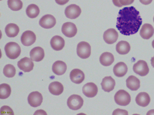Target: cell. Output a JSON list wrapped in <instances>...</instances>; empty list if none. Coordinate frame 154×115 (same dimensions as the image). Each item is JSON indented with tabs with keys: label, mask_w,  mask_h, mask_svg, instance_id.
<instances>
[{
	"label": "cell",
	"mask_w": 154,
	"mask_h": 115,
	"mask_svg": "<svg viewBox=\"0 0 154 115\" xmlns=\"http://www.w3.org/2000/svg\"><path fill=\"white\" fill-rule=\"evenodd\" d=\"M142 22L139 11L134 7H125L119 10L116 26L121 34L129 36L138 32Z\"/></svg>",
	"instance_id": "obj_1"
},
{
	"label": "cell",
	"mask_w": 154,
	"mask_h": 115,
	"mask_svg": "<svg viewBox=\"0 0 154 115\" xmlns=\"http://www.w3.org/2000/svg\"><path fill=\"white\" fill-rule=\"evenodd\" d=\"M5 50L7 56L11 59H14L20 55L21 50L19 45L15 42H10L6 44Z\"/></svg>",
	"instance_id": "obj_2"
},
{
	"label": "cell",
	"mask_w": 154,
	"mask_h": 115,
	"mask_svg": "<svg viewBox=\"0 0 154 115\" xmlns=\"http://www.w3.org/2000/svg\"><path fill=\"white\" fill-rule=\"evenodd\" d=\"M115 102L118 105L125 106L128 105L131 100V96L129 93L123 90L118 91L114 96Z\"/></svg>",
	"instance_id": "obj_3"
},
{
	"label": "cell",
	"mask_w": 154,
	"mask_h": 115,
	"mask_svg": "<svg viewBox=\"0 0 154 115\" xmlns=\"http://www.w3.org/2000/svg\"><path fill=\"white\" fill-rule=\"evenodd\" d=\"M83 102V99L80 96L73 94L69 97L67 103L70 109L73 110H77L82 107Z\"/></svg>",
	"instance_id": "obj_4"
},
{
	"label": "cell",
	"mask_w": 154,
	"mask_h": 115,
	"mask_svg": "<svg viewBox=\"0 0 154 115\" xmlns=\"http://www.w3.org/2000/svg\"><path fill=\"white\" fill-rule=\"evenodd\" d=\"M76 50L78 55L82 59H86L91 55V47L87 42L82 41L79 43L77 46Z\"/></svg>",
	"instance_id": "obj_5"
},
{
	"label": "cell",
	"mask_w": 154,
	"mask_h": 115,
	"mask_svg": "<svg viewBox=\"0 0 154 115\" xmlns=\"http://www.w3.org/2000/svg\"><path fill=\"white\" fill-rule=\"evenodd\" d=\"M133 70L136 74L143 76L147 74L149 69L147 63L143 60H139L133 66Z\"/></svg>",
	"instance_id": "obj_6"
},
{
	"label": "cell",
	"mask_w": 154,
	"mask_h": 115,
	"mask_svg": "<svg viewBox=\"0 0 154 115\" xmlns=\"http://www.w3.org/2000/svg\"><path fill=\"white\" fill-rule=\"evenodd\" d=\"M81 10L79 7L75 4H72L65 9V14L66 16L70 19L76 18L80 15Z\"/></svg>",
	"instance_id": "obj_7"
},
{
	"label": "cell",
	"mask_w": 154,
	"mask_h": 115,
	"mask_svg": "<svg viewBox=\"0 0 154 115\" xmlns=\"http://www.w3.org/2000/svg\"><path fill=\"white\" fill-rule=\"evenodd\" d=\"M61 30L64 35L69 38L74 37L77 31L75 25L70 22L64 23L62 26Z\"/></svg>",
	"instance_id": "obj_8"
},
{
	"label": "cell",
	"mask_w": 154,
	"mask_h": 115,
	"mask_svg": "<svg viewBox=\"0 0 154 115\" xmlns=\"http://www.w3.org/2000/svg\"><path fill=\"white\" fill-rule=\"evenodd\" d=\"M43 101L42 94L38 91L32 92L28 97V101L30 106L36 107L40 105Z\"/></svg>",
	"instance_id": "obj_9"
},
{
	"label": "cell",
	"mask_w": 154,
	"mask_h": 115,
	"mask_svg": "<svg viewBox=\"0 0 154 115\" xmlns=\"http://www.w3.org/2000/svg\"><path fill=\"white\" fill-rule=\"evenodd\" d=\"M56 24L55 17L51 14H46L42 16L39 21V25L42 28L49 29L53 28Z\"/></svg>",
	"instance_id": "obj_10"
},
{
	"label": "cell",
	"mask_w": 154,
	"mask_h": 115,
	"mask_svg": "<svg viewBox=\"0 0 154 115\" xmlns=\"http://www.w3.org/2000/svg\"><path fill=\"white\" fill-rule=\"evenodd\" d=\"M36 39L35 34L30 31L24 32L21 37L22 43L26 46H29L33 44L35 42Z\"/></svg>",
	"instance_id": "obj_11"
},
{
	"label": "cell",
	"mask_w": 154,
	"mask_h": 115,
	"mask_svg": "<svg viewBox=\"0 0 154 115\" xmlns=\"http://www.w3.org/2000/svg\"><path fill=\"white\" fill-rule=\"evenodd\" d=\"M82 92L86 96L89 98L93 97L97 94V87L93 82L88 83L83 86Z\"/></svg>",
	"instance_id": "obj_12"
},
{
	"label": "cell",
	"mask_w": 154,
	"mask_h": 115,
	"mask_svg": "<svg viewBox=\"0 0 154 115\" xmlns=\"http://www.w3.org/2000/svg\"><path fill=\"white\" fill-rule=\"evenodd\" d=\"M29 58L25 57L21 59L17 62L18 67L24 72H29L33 68V62Z\"/></svg>",
	"instance_id": "obj_13"
},
{
	"label": "cell",
	"mask_w": 154,
	"mask_h": 115,
	"mask_svg": "<svg viewBox=\"0 0 154 115\" xmlns=\"http://www.w3.org/2000/svg\"><path fill=\"white\" fill-rule=\"evenodd\" d=\"M118 37V33L113 28L107 29L104 32L103 35V38L105 42L110 44L116 42Z\"/></svg>",
	"instance_id": "obj_14"
},
{
	"label": "cell",
	"mask_w": 154,
	"mask_h": 115,
	"mask_svg": "<svg viewBox=\"0 0 154 115\" xmlns=\"http://www.w3.org/2000/svg\"><path fill=\"white\" fill-rule=\"evenodd\" d=\"M31 59L34 61L39 62L41 61L45 56L43 49L40 47H36L33 48L30 52Z\"/></svg>",
	"instance_id": "obj_15"
},
{
	"label": "cell",
	"mask_w": 154,
	"mask_h": 115,
	"mask_svg": "<svg viewBox=\"0 0 154 115\" xmlns=\"http://www.w3.org/2000/svg\"><path fill=\"white\" fill-rule=\"evenodd\" d=\"M70 79L73 82L79 84L82 82L85 79V74L81 70L76 69L72 70L70 73Z\"/></svg>",
	"instance_id": "obj_16"
},
{
	"label": "cell",
	"mask_w": 154,
	"mask_h": 115,
	"mask_svg": "<svg viewBox=\"0 0 154 115\" xmlns=\"http://www.w3.org/2000/svg\"><path fill=\"white\" fill-rule=\"evenodd\" d=\"M115 80L111 76H106L104 78L101 83L102 89L107 92L112 90L115 86Z\"/></svg>",
	"instance_id": "obj_17"
},
{
	"label": "cell",
	"mask_w": 154,
	"mask_h": 115,
	"mask_svg": "<svg viewBox=\"0 0 154 115\" xmlns=\"http://www.w3.org/2000/svg\"><path fill=\"white\" fill-rule=\"evenodd\" d=\"M154 33V29L150 24H144L141 29L140 34L141 37L144 39L148 40L150 38Z\"/></svg>",
	"instance_id": "obj_18"
},
{
	"label": "cell",
	"mask_w": 154,
	"mask_h": 115,
	"mask_svg": "<svg viewBox=\"0 0 154 115\" xmlns=\"http://www.w3.org/2000/svg\"><path fill=\"white\" fill-rule=\"evenodd\" d=\"M135 101L138 105L143 107H145L149 104L150 99L147 93L145 92H142L140 93L137 95Z\"/></svg>",
	"instance_id": "obj_19"
},
{
	"label": "cell",
	"mask_w": 154,
	"mask_h": 115,
	"mask_svg": "<svg viewBox=\"0 0 154 115\" xmlns=\"http://www.w3.org/2000/svg\"><path fill=\"white\" fill-rule=\"evenodd\" d=\"M52 48L56 51L62 50L65 45V41L61 37L56 35L54 36L50 41Z\"/></svg>",
	"instance_id": "obj_20"
},
{
	"label": "cell",
	"mask_w": 154,
	"mask_h": 115,
	"mask_svg": "<svg viewBox=\"0 0 154 115\" xmlns=\"http://www.w3.org/2000/svg\"><path fill=\"white\" fill-rule=\"evenodd\" d=\"M67 69V66L64 62L57 60L55 62L52 66V70L55 74L61 75L63 74Z\"/></svg>",
	"instance_id": "obj_21"
},
{
	"label": "cell",
	"mask_w": 154,
	"mask_h": 115,
	"mask_svg": "<svg viewBox=\"0 0 154 115\" xmlns=\"http://www.w3.org/2000/svg\"><path fill=\"white\" fill-rule=\"evenodd\" d=\"M128 67L124 62H119L114 66L113 72L114 75L118 77L124 76L128 71Z\"/></svg>",
	"instance_id": "obj_22"
},
{
	"label": "cell",
	"mask_w": 154,
	"mask_h": 115,
	"mask_svg": "<svg viewBox=\"0 0 154 115\" xmlns=\"http://www.w3.org/2000/svg\"><path fill=\"white\" fill-rule=\"evenodd\" d=\"M127 87L131 90L136 91L140 87L139 80L133 75L129 76L126 80Z\"/></svg>",
	"instance_id": "obj_23"
},
{
	"label": "cell",
	"mask_w": 154,
	"mask_h": 115,
	"mask_svg": "<svg viewBox=\"0 0 154 115\" xmlns=\"http://www.w3.org/2000/svg\"><path fill=\"white\" fill-rule=\"evenodd\" d=\"M48 89L52 94L58 96L61 94L63 90V85L59 82L54 81L51 83L48 87Z\"/></svg>",
	"instance_id": "obj_24"
},
{
	"label": "cell",
	"mask_w": 154,
	"mask_h": 115,
	"mask_svg": "<svg viewBox=\"0 0 154 115\" xmlns=\"http://www.w3.org/2000/svg\"><path fill=\"white\" fill-rule=\"evenodd\" d=\"M100 61L101 64L105 66L110 65L114 61L113 55L111 53L106 52L102 53L100 58Z\"/></svg>",
	"instance_id": "obj_25"
},
{
	"label": "cell",
	"mask_w": 154,
	"mask_h": 115,
	"mask_svg": "<svg viewBox=\"0 0 154 115\" xmlns=\"http://www.w3.org/2000/svg\"><path fill=\"white\" fill-rule=\"evenodd\" d=\"M5 31L6 35L10 37H14L17 36L19 32V28L16 24L11 23L6 26Z\"/></svg>",
	"instance_id": "obj_26"
},
{
	"label": "cell",
	"mask_w": 154,
	"mask_h": 115,
	"mask_svg": "<svg viewBox=\"0 0 154 115\" xmlns=\"http://www.w3.org/2000/svg\"><path fill=\"white\" fill-rule=\"evenodd\" d=\"M130 46L128 42L125 41H121L116 46V50L118 53L121 55L128 54L130 51Z\"/></svg>",
	"instance_id": "obj_27"
},
{
	"label": "cell",
	"mask_w": 154,
	"mask_h": 115,
	"mask_svg": "<svg viewBox=\"0 0 154 115\" xmlns=\"http://www.w3.org/2000/svg\"><path fill=\"white\" fill-rule=\"evenodd\" d=\"M26 13L27 16L31 18H34L37 17L40 13L38 7L35 4H32L28 6Z\"/></svg>",
	"instance_id": "obj_28"
},
{
	"label": "cell",
	"mask_w": 154,
	"mask_h": 115,
	"mask_svg": "<svg viewBox=\"0 0 154 115\" xmlns=\"http://www.w3.org/2000/svg\"><path fill=\"white\" fill-rule=\"evenodd\" d=\"M11 92L10 86L7 84L3 83L0 85V98L5 99L8 98Z\"/></svg>",
	"instance_id": "obj_29"
},
{
	"label": "cell",
	"mask_w": 154,
	"mask_h": 115,
	"mask_svg": "<svg viewBox=\"0 0 154 115\" xmlns=\"http://www.w3.org/2000/svg\"><path fill=\"white\" fill-rule=\"evenodd\" d=\"M8 7L13 11H18L23 7V4L20 0H8Z\"/></svg>",
	"instance_id": "obj_30"
},
{
	"label": "cell",
	"mask_w": 154,
	"mask_h": 115,
	"mask_svg": "<svg viewBox=\"0 0 154 115\" xmlns=\"http://www.w3.org/2000/svg\"><path fill=\"white\" fill-rule=\"evenodd\" d=\"M16 70L14 66L11 64L6 65L3 69V73L4 75L8 78H12L16 74Z\"/></svg>",
	"instance_id": "obj_31"
},
{
	"label": "cell",
	"mask_w": 154,
	"mask_h": 115,
	"mask_svg": "<svg viewBox=\"0 0 154 115\" xmlns=\"http://www.w3.org/2000/svg\"><path fill=\"white\" fill-rule=\"evenodd\" d=\"M0 114L14 115V112L12 109L6 105L2 106L0 109Z\"/></svg>",
	"instance_id": "obj_32"
},
{
	"label": "cell",
	"mask_w": 154,
	"mask_h": 115,
	"mask_svg": "<svg viewBox=\"0 0 154 115\" xmlns=\"http://www.w3.org/2000/svg\"><path fill=\"white\" fill-rule=\"evenodd\" d=\"M128 114V112L125 110L119 108L115 110L113 112L112 115H126Z\"/></svg>",
	"instance_id": "obj_33"
},
{
	"label": "cell",
	"mask_w": 154,
	"mask_h": 115,
	"mask_svg": "<svg viewBox=\"0 0 154 115\" xmlns=\"http://www.w3.org/2000/svg\"><path fill=\"white\" fill-rule=\"evenodd\" d=\"M119 2L121 6L128 5L132 4L134 1V0H119Z\"/></svg>",
	"instance_id": "obj_34"
},
{
	"label": "cell",
	"mask_w": 154,
	"mask_h": 115,
	"mask_svg": "<svg viewBox=\"0 0 154 115\" xmlns=\"http://www.w3.org/2000/svg\"><path fill=\"white\" fill-rule=\"evenodd\" d=\"M69 0H55L57 3L60 5H63L67 3Z\"/></svg>",
	"instance_id": "obj_35"
},
{
	"label": "cell",
	"mask_w": 154,
	"mask_h": 115,
	"mask_svg": "<svg viewBox=\"0 0 154 115\" xmlns=\"http://www.w3.org/2000/svg\"><path fill=\"white\" fill-rule=\"evenodd\" d=\"M140 2L144 5H148L151 3L152 0H139Z\"/></svg>",
	"instance_id": "obj_36"
},
{
	"label": "cell",
	"mask_w": 154,
	"mask_h": 115,
	"mask_svg": "<svg viewBox=\"0 0 154 115\" xmlns=\"http://www.w3.org/2000/svg\"><path fill=\"white\" fill-rule=\"evenodd\" d=\"M112 1L115 5L119 7H122L119 3V0H112Z\"/></svg>",
	"instance_id": "obj_37"
},
{
	"label": "cell",
	"mask_w": 154,
	"mask_h": 115,
	"mask_svg": "<svg viewBox=\"0 0 154 115\" xmlns=\"http://www.w3.org/2000/svg\"><path fill=\"white\" fill-rule=\"evenodd\" d=\"M147 115H154V109H152L149 111L147 113Z\"/></svg>",
	"instance_id": "obj_38"
},
{
	"label": "cell",
	"mask_w": 154,
	"mask_h": 115,
	"mask_svg": "<svg viewBox=\"0 0 154 115\" xmlns=\"http://www.w3.org/2000/svg\"><path fill=\"white\" fill-rule=\"evenodd\" d=\"M151 62V64L152 66L154 68V56L153 57L151 58V60H150Z\"/></svg>",
	"instance_id": "obj_39"
},
{
	"label": "cell",
	"mask_w": 154,
	"mask_h": 115,
	"mask_svg": "<svg viewBox=\"0 0 154 115\" xmlns=\"http://www.w3.org/2000/svg\"><path fill=\"white\" fill-rule=\"evenodd\" d=\"M152 47L154 48V40L152 41Z\"/></svg>",
	"instance_id": "obj_40"
},
{
	"label": "cell",
	"mask_w": 154,
	"mask_h": 115,
	"mask_svg": "<svg viewBox=\"0 0 154 115\" xmlns=\"http://www.w3.org/2000/svg\"><path fill=\"white\" fill-rule=\"evenodd\" d=\"M153 21H154V17H153Z\"/></svg>",
	"instance_id": "obj_41"
}]
</instances>
